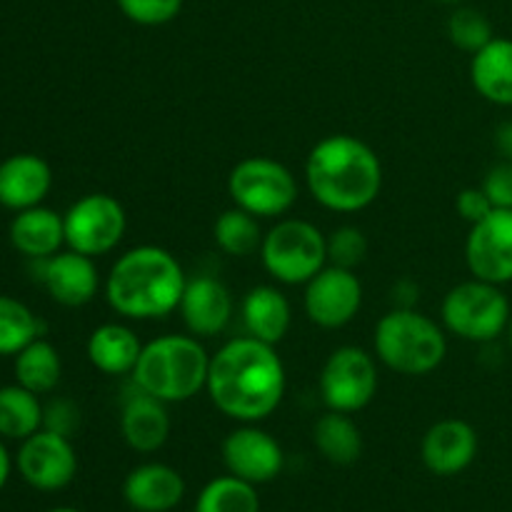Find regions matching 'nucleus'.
Masks as SVG:
<instances>
[{
  "label": "nucleus",
  "instance_id": "obj_1",
  "mask_svg": "<svg viewBox=\"0 0 512 512\" xmlns=\"http://www.w3.org/2000/svg\"><path fill=\"white\" fill-rule=\"evenodd\" d=\"M285 388L288 373L275 345L240 335L210 355L205 393L225 418L263 423L280 408Z\"/></svg>",
  "mask_w": 512,
  "mask_h": 512
},
{
  "label": "nucleus",
  "instance_id": "obj_2",
  "mask_svg": "<svg viewBox=\"0 0 512 512\" xmlns=\"http://www.w3.org/2000/svg\"><path fill=\"white\" fill-rule=\"evenodd\" d=\"M305 185L320 208L340 215L360 213L383 190V163L355 135H325L305 158Z\"/></svg>",
  "mask_w": 512,
  "mask_h": 512
},
{
  "label": "nucleus",
  "instance_id": "obj_3",
  "mask_svg": "<svg viewBox=\"0 0 512 512\" xmlns=\"http://www.w3.org/2000/svg\"><path fill=\"white\" fill-rule=\"evenodd\" d=\"M183 265L160 245H138L118 255L105 278V300L125 320H160L178 310L183 298Z\"/></svg>",
  "mask_w": 512,
  "mask_h": 512
},
{
  "label": "nucleus",
  "instance_id": "obj_4",
  "mask_svg": "<svg viewBox=\"0 0 512 512\" xmlns=\"http://www.w3.org/2000/svg\"><path fill=\"white\" fill-rule=\"evenodd\" d=\"M210 353L195 335H160L143 345L133 380L135 388L163 403H188L208 385Z\"/></svg>",
  "mask_w": 512,
  "mask_h": 512
},
{
  "label": "nucleus",
  "instance_id": "obj_5",
  "mask_svg": "<svg viewBox=\"0 0 512 512\" xmlns=\"http://www.w3.org/2000/svg\"><path fill=\"white\" fill-rule=\"evenodd\" d=\"M373 348L388 370L405 378H423L443 365L448 335L443 323L418 308H393L375 325Z\"/></svg>",
  "mask_w": 512,
  "mask_h": 512
},
{
  "label": "nucleus",
  "instance_id": "obj_6",
  "mask_svg": "<svg viewBox=\"0 0 512 512\" xmlns=\"http://www.w3.org/2000/svg\"><path fill=\"white\" fill-rule=\"evenodd\" d=\"M512 318L503 285L470 278L445 293L440 305V323L445 333L475 345H490L505 335Z\"/></svg>",
  "mask_w": 512,
  "mask_h": 512
},
{
  "label": "nucleus",
  "instance_id": "obj_7",
  "mask_svg": "<svg viewBox=\"0 0 512 512\" xmlns=\"http://www.w3.org/2000/svg\"><path fill=\"white\" fill-rule=\"evenodd\" d=\"M265 273L280 285H305L328 265V235L303 218H280L258 250Z\"/></svg>",
  "mask_w": 512,
  "mask_h": 512
},
{
  "label": "nucleus",
  "instance_id": "obj_8",
  "mask_svg": "<svg viewBox=\"0 0 512 512\" xmlns=\"http://www.w3.org/2000/svg\"><path fill=\"white\" fill-rule=\"evenodd\" d=\"M228 195L235 208L258 220H275L288 215L298 203V180L280 160L250 155L230 170Z\"/></svg>",
  "mask_w": 512,
  "mask_h": 512
},
{
  "label": "nucleus",
  "instance_id": "obj_9",
  "mask_svg": "<svg viewBox=\"0 0 512 512\" xmlns=\"http://www.w3.org/2000/svg\"><path fill=\"white\" fill-rule=\"evenodd\" d=\"M378 358L358 345H340L323 363L318 378L320 400L328 410L360 413L378 395Z\"/></svg>",
  "mask_w": 512,
  "mask_h": 512
},
{
  "label": "nucleus",
  "instance_id": "obj_10",
  "mask_svg": "<svg viewBox=\"0 0 512 512\" xmlns=\"http://www.w3.org/2000/svg\"><path fill=\"white\" fill-rule=\"evenodd\" d=\"M65 245L88 258L108 255L123 243L128 215L118 198L108 193H88L63 213Z\"/></svg>",
  "mask_w": 512,
  "mask_h": 512
},
{
  "label": "nucleus",
  "instance_id": "obj_11",
  "mask_svg": "<svg viewBox=\"0 0 512 512\" xmlns=\"http://www.w3.org/2000/svg\"><path fill=\"white\" fill-rule=\"evenodd\" d=\"M15 468L33 490L58 493L68 488L78 475V453L70 438L40 428L20 443Z\"/></svg>",
  "mask_w": 512,
  "mask_h": 512
},
{
  "label": "nucleus",
  "instance_id": "obj_12",
  "mask_svg": "<svg viewBox=\"0 0 512 512\" xmlns=\"http://www.w3.org/2000/svg\"><path fill=\"white\" fill-rule=\"evenodd\" d=\"M363 308V283L355 270L325 265L305 283L303 310L313 325L323 330H340L353 323Z\"/></svg>",
  "mask_w": 512,
  "mask_h": 512
},
{
  "label": "nucleus",
  "instance_id": "obj_13",
  "mask_svg": "<svg viewBox=\"0 0 512 512\" xmlns=\"http://www.w3.org/2000/svg\"><path fill=\"white\" fill-rule=\"evenodd\" d=\"M223 465L230 475L253 485L273 483L285 468V453L278 440L258 423H240L220 445Z\"/></svg>",
  "mask_w": 512,
  "mask_h": 512
},
{
  "label": "nucleus",
  "instance_id": "obj_14",
  "mask_svg": "<svg viewBox=\"0 0 512 512\" xmlns=\"http://www.w3.org/2000/svg\"><path fill=\"white\" fill-rule=\"evenodd\" d=\"M465 265L473 278L485 283H512V208L493 210L488 218L470 225Z\"/></svg>",
  "mask_w": 512,
  "mask_h": 512
},
{
  "label": "nucleus",
  "instance_id": "obj_15",
  "mask_svg": "<svg viewBox=\"0 0 512 512\" xmlns=\"http://www.w3.org/2000/svg\"><path fill=\"white\" fill-rule=\"evenodd\" d=\"M35 280H40L50 298L63 308H83L93 303L100 290V273L95 258L75 250H60L50 258L33 260Z\"/></svg>",
  "mask_w": 512,
  "mask_h": 512
},
{
  "label": "nucleus",
  "instance_id": "obj_16",
  "mask_svg": "<svg viewBox=\"0 0 512 512\" xmlns=\"http://www.w3.org/2000/svg\"><path fill=\"white\" fill-rule=\"evenodd\" d=\"M480 440L473 425L460 418H443L425 430L420 440L423 465L438 478L465 473L478 458Z\"/></svg>",
  "mask_w": 512,
  "mask_h": 512
},
{
  "label": "nucleus",
  "instance_id": "obj_17",
  "mask_svg": "<svg viewBox=\"0 0 512 512\" xmlns=\"http://www.w3.org/2000/svg\"><path fill=\"white\" fill-rule=\"evenodd\" d=\"M178 313L190 335L200 340L215 338V335L225 333L233 320V293L223 280L213 278V275H195L185 283Z\"/></svg>",
  "mask_w": 512,
  "mask_h": 512
},
{
  "label": "nucleus",
  "instance_id": "obj_18",
  "mask_svg": "<svg viewBox=\"0 0 512 512\" xmlns=\"http://www.w3.org/2000/svg\"><path fill=\"white\" fill-rule=\"evenodd\" d=\"M170 428L173 423H170L168 403L133 385L120 405V435L125 445L140 455L158 453L168 443Z\"/></svg>",
  "mask_w": 512,
  "mask_h": 512
},
{
  "label": "nucleus",
  "instance_id": "obj_19",
  "mask_svg": "<svg viewBox=\"0 0 512 512\" xmlns=\"http://www.w3.org/2000/svg\"><path fill=\"white\" fill-rule=\"evenodd\" d=\"M185 478L168 463H143L123 480V500L135 512H170L185 498Z\"/></svg>",
  "mask_w": 512,
  "mask_h": 512
},
{
  "label": "nucleus",
  "instance_id": "obj_20",
  "mask_svg": "<svg viewBox=\"0 0 512 512\" xmlns=\"http://www.w3.org/2000/svg\"><path fill=\"white\" fill-rule=\"evenodd\" d=\"M53 188L48 160L35 153H15L0 163V205L8 210H28L43 205Z\"/></svg>",
  "mask_w": 512,
  "mask_h": 512
},
{
  "label": "nucleus",
  "instance_id": "obj_21",
  "mask_svg": "<svg viewBox=\"0 0 512 512\" xmlns=\"http://www.w3.org/2000/svg\"><path fill=\"white\" fill-rule=\"evenodd\" d=\"M240 320L245 335L268 345H278L283 343L293 323V308L278 285H255L243 295Z\"/></svg>",
  "mask_w": 512,
  "mask_h": 512
},
{
  "label": "nucleus",
  "instance_id": "obj_22",
  "mask_svg": "<svg viewBox=\"0 0 512 512\" xmlns=\"http://www.w3.org/2000/svg\"><path fill=\"white\" fill-rule=\"evenodd\" d=\"M8 238L10 245L28 260L50 258V255L60 253V248L65 245L63 213L45 208V205L18 210L15 218L10 220Z\"/></svg>",
  "mask_w": 512,
  "mask_h": 512
},
{
  "label": "nucleus",
  "instance_id": "obj_23",
  "mask_svg": "<svg viewBox=\"0 0 512 512\" xmlns=\"http://www.w3.org/2000/svg\"><path fill=\"white\" fill-rule=\"evenodd\" d=\"M143 345L145 343H140L138 333L130 325L103 323L90 333L85 353L95 370L120 378V375H133Z\"/></svg>",
  "mask_w": 512,
  "mask_h": 512
},
{
  "label": "nucleus",
  "instance_id": "obj_24",
  "mask_svg": "<svg viewBox=\"0 0 512 512\" xmlns=\"http://www.w3.org/2000/svg\"><path fill=\"white\" fill-rule=\"evenodd\" d=\"M470 83L480 98L512 108V40L493 38L470 60Z\"/></svg>",
  "mask_w": 512,
  "mask_h": 512
},
{
  "label": "nucleus",
  "instance_id": "obj_25",
  "mask_svg": "<svg viewBox=\"0 0 512 512\" xmlns=\"http://www.w3.org/2000/svg\"><path fill=\"white\" fill-rule=\"evenodd\" d=\"M313 443L328 463L338 468L358 463L363 455V433L348 413L325 410L313 425Z\"/></svg>",
  "mask_w": 512,
  "mask_h": 512
},
{
  "label": "nucleus",
  "instance_id": "obj_26",
  "mask_svg": "<svg viewBox=\"0 0 512 512\" xmlns=\"http://www.w3.org/2000/svg\"><path fill=\"white\" fill-rule=\"evenodd\" d=\"M15 383L35 395H48L58 388L63 375V360L58 348L45 338H35L15 355Z\"/></svg>",
  "mask_w": 512,
  "mask_h": 512
},
{
  "label": "nucleus",
  "instance_id": "obj_27",
  "mask_svg": "<svg viewBox=\"0 0 512 512\" xmlns=\"http://www.w3.org/2000/svg\"><path fill=\"white\" fill-rule=\"evenodd\" d=\"M43 428V403L40 395L30 393L23 385L0 388V438L23 443Z\"/></svg>",
  "mask_w": 512,
  "mask_h": 512
},
{
  "label": "nucleus",
  "instance_id": "obj_28",
  "mask_svg": "<svg viewBox=\"0 0 512 512\" xmlns=\"http://www.w3.org/2000/svg\"><path fill=\"white\" fill-rule=\"evenodd\" d=\"M263 228L255 215L245 213L240 208H228L218 215L213 225L215 245L230 258H250L263 245Z\"/></svg>",
  "mask_w": 512,
  "mask_h": 512
},
{
  "label": "nucleus",
  "instance_id": "obj_29",
  "mask_svg": "<svg viewBox=\"0 0 512 512\" xmlns=\"http://www.w3.org/2000/svg\"><path fill=\"white\" fill-rule=\"evenodd\" d=\"M193 512H260L258 485L235 475H218L203 485Z\"/></svg>",
  "mask_w": 512,
  "mask_h": 512
},
{
  "label": "nucleus",
  "instance_id": "obj_30",
  "mask_svg": "<svg viewBox=\"0 0 512 512\" xmlns=\"http://www.w3.org/2000/svg\"><path fill=\"white\" fill-rule=\"evenodd\" d=\"M35 338H43V323L38 315L23 300L0 295V358H15Z\"/></svg>",
  "mask_w": 512,
  "mask_h": 512
},
{
  "label": "nucleus",
  "instance_id": "obj_31",
  "mask_svg": "<svg viewBox=\"0 0 512 512\" xmlns=\"http://www.w3.org/2000/svg\"><path fill=\"white\" fill-rule=\"evenodd\" d=\"M448 38L455 48L475 55L495 38L488 15L470 5H458L448 18Z\"/></svg>",
  "mask_w": 512,
  "mask_h": 512
},
{
  "label": "nucleus",
  "instance_id": "obj_32",
  "mask_svg": "<svg viewBox=\"0 0 512 512\" xmlns=\"http://www.w3.org/2000/svg\"><path fill=\"white\" fill-rule=\"evenodd\" d=\"M368 258V238L355 225H340L328 235V263L355 270Z\"/></svg>",
  "mask_w": 512,
  "mask_h": 512
},
{
  "label": "nucleus",
  "instance_id": "obj_33",
  "mask_svg": "<svg viewBox=\"0 0 512 512\" xmlns=\"http://www.w3.org/2000/svg\"><path fill=\"white\" fill-rule=\"evenodd\" d=\"M120 13L135 25L143 28H158L175 20L183 10L185 0H115Z\"/></svg>",
  "mask_w": 512,
  "mask_h": 512
},
{
  "label": "nucleus",
  "instance_id": "obj_34",
  "mask_svg": "<svg viewBox=\"0 0 512 512\" xmlns=\"http://www.w3.org/2000/svg\"><path fill=\"white\" fill-rule=\"evenodd\" d=\"M43 428L53 433L73 438L75 430L80 428V410L73 400L55 398L48 405H43Z\"/></svg>",
  "mask_w": 512,
  "mask_h": 512
},
{
  "label": "nucleus",
  "instance_id": "obj_35",
  "mask_svg": "<svg viewBox=\"0 0 512 512\" xmlns=\"http://www.w3.org/2000/svg\"><path fill=\"white\" fill-rule=\"evenodd\" d=\"M480 188L485 190V195H488L495 210L512 208V165L500 163L495 168H490L483 183H480Z\"/></svg>",
  "mask_w": 512,
  "mask_h": 512
},
{
  "label": "nucleus",
  "instance_id": "obj_36",
  "mask_svg": "<svg viewBox=\"0 0 512 512\" xmlns=\"http://www.w3.org/2000/svg\"><path fill=\"white\" fill-rule=\"evenodd\" d=\"M455 208H458V215L465 220V223L475 225L480 223L483 218H488L490 213H493V203L488 200V195H485V190L480 188H463L458 193V198H455Z\"/></svg>",
  "mask_w": 512,
  "mask_h": 512
},
{
  "label": "nucleus",
  "instance_id": "obj_37",
  "mask_svg": "<svg viewBox=\"0 0 512 512\" xmlns=\"http://www.w3.org/2000/svg\"><path fill=\"white\" fill-rule=\"evenodd\" d=\"M420 300V288L413 280L403 278L393 285V308H415Z\"/></svg>",
  "mask_w": 512,
  "mask_h": 512
},
{
  "label": "nucleus",
  "instance_id": "obj_38",
  "mask_svg": "<svg viewBox=\"0 0 512 512\" xmlns=\"http://www.w3.org/2000/svg\"><path fill=\"white\" fill-rule=\"evenodd\" d=\"M495 145H498L505 160H512V120H505V123L498 125V130H495Z\"/></svg>",
  "mask_w": 512,
  "mask_h": 512
},
{
  "label": "nucleus",
  "instance_id": "obj_39",
  "mask_svg": "<svg viewBox=\"0 0 512 512\" xmlns=\"http://www.w3.org/2000/svg\"><path fill=\"white\" fill-rule=\"evenodd\" d=\"M10 473H13V458H10L8 448H5V440L0 438V493L8 485Z\"/></svg>",
  "mask_w": 512,
  "mask_h": 512
},
{
  "label": "nucleus",
  "instance_id": "obj_40",
  "mask_svg": "<svg viewBox=\"0 0 512 512\" xmlns=\"http://www.w3.org/2000/svg\"><path fill=\"white\" fill-rule=\"evenodd\" d=\"M435 3H443V5H453V8H458V5H463L465 0H435Z\"/></svg>",
  "mask_w": 512,
  "mask_h": 512
},
{
  "label": "nucleus",
  "instance_id": "obj_41",
  "mask_svg": "<svg viewBox=\"0 0 512 512\" xmlns=\"http://www.w3.org/2000/svg\"><path fill=\"white\" fill-rule=\"evenodd\" d=\"M48 512H83V510H78V508H53Z\"/></svg>",
  "mask_w": 512,
  "mask_h": 512
},
{
  "label": "nucleus",
  "instance_id": "obj_42",
  "mask_svg": "<svg viewBox=\"0 0 512 512\" xmlns=\"http://www.w3.org/2000/svg\"><path fill=\"white\" fill-rule=\"evenodd\" d=\"M505 335H508V343H510V348H512V318H510V323H508V330H505Z\"/></svg>",
  "mask_w": 512,
  "mask_h": 512
},
{
  "label": "nucleus",
  "instance_id": "obj_43",
  "mask_svg": "<svg viewBox=\"0 0 512 512\" xmlns=\"http://www.w3.org/2000/svg\"><path fill=\"white\" fill-rule=\"evenodd\" d=\"M508 163H510V165H512V160H508Z\"/></svg>",
  "mask_w": 512,
  "mask_h": 512
}]
</instances>
